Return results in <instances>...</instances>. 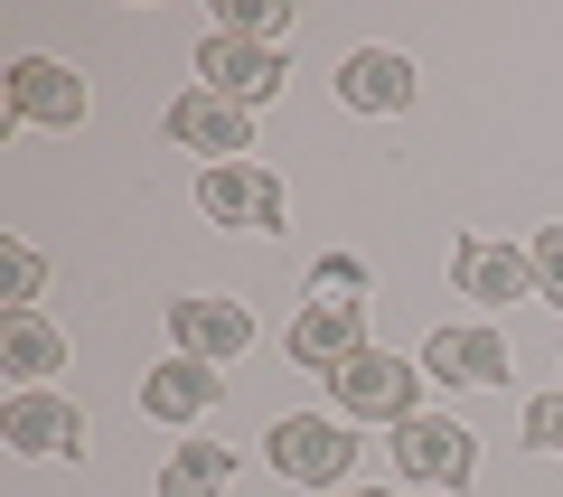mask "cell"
<instances>
[{"mask_svg": "<svg viewBox=\"0 0 563 497\" xmlns=\"http://www.w3.org/2000/svg\"><path fill=\"white\" fill-rule=\"evenodd\" d=\"M38 291H47V254L10 235V244H0V300H10V310H29Z\"/></svg>", "mask_w": 563, "mask_h": 497, "instance_id": "17", "label": "cell"}, {"mask_svg": "<svg viewBox=\"0 0 563 497\" xmlns=\"http://www.w3.org/2000/svg\"><path fill=\"white\" fill-rule=\"evenodd\" d=\"M198 85L254 113V103L282 85V57H273L263 38H235V29H207V38H198Z\"/></svg>", "mask_w": 563, "mask_h": 497, "instance_id": "8", "label": "cell"}, {"mask_svg": "<svg viewBox=\"0 0 563 497\" xmlns=\"http://www.w3.org/2000/svg\"><path fill=\"white\" fill-rule=\"evenodd\" d=\"M395 470H404V488H451L461 497L479 478V441L451 413H413V422H395Z\"/></svg>", "mask_w": 563, "mask_h": 497, "instance_id": "3", "label": "cell"}, {"mask_svg": "<svg viewBox=\"0 0 563 497\" xmlns=\"http://www.w3.org/2000/svg\"><path fill=\"white\" fill-rule=\"evenodd\" d=\"M263 451H273V470L291 488H347V470H357V432L347 422H320V413H282Z\"/></svg>", "mask_w": 563, "mask_h": 497, "instance_id": "2", "label": "cell"}, {"mask_svg": "<svg viewBox=\"0 0 563 497\" xmlns=\"http://www.w3.org/2000/svg\"><path fill=\"white\" fill-rule=\"evenodd\" d=\"M57 366H66L57 319H47V310H0V376L38 385V376H57Z\"/></svg>", "mask_w": 563, "mask_h": 497, "instance_id": "15", "label": "cell"}, {"mask_svg": "<svg viewBox=\"0 0 563 497\" xmlns=\"http://www.w3.org/2000/svg\"><path fill=\"white\" fill-rule=\"evenodd\" d=\"M357 281H366V263H347V254H329V263H320V291H329V300H347Z\"/></svg>", "mask_w": 563, "mask_h": 497, "instance_id": "20", "label": "cell"}, {"mask_svg": "<svg viewBox=\"0 0 563 497\" xmlns=\"http://www.w3.org/2000/svg\"><path fill=\"white\" fill-rule=\"evenodd\" d=\"M235 488V451L225 441H179L161 460V497H225Z\"/></svg>", "mask_w": 563, "mask_h": 497, "instance_id": "16", "label": "cell"}, {"mask_svg": "<svg viewBox=\"0 0 563 497\" xmlns=\"http://www.w3.org/2000/svg\"><path fill=\"white\" fill-rule=\"evenodd\" d=\"M526 441L563 460V395H526Z\"/></svg>", "mask_w": 563, "mask_h": 497, "instance_id": "19", "label": "cell"}, {"mask_svg": "<svg viewBox=\"0 0 563 497\" xmlns=\"http://www.w3.org/2000/svg\"><path fill=\"white\" fill-rule=\"evenodd\" d=\"M282 347H291V366H301V376H339V366L366 347V310H357V300H329V291H320L301 319H291V339H282Z\"/></svg>", "mask_w": 563, "mask_h": 497, "instance_id": "11", "label": "cell"}, {"mask_svg": "<svg viewBox=\"0 0 563 497\" xmlns=\"http://www.w3.org/2000/svg\"><path fill=\"white\" fill-rule=\"evenodd\" d=\"M282 179L273 169H254V159H217V169H198V217L225 225V235H273L282 225Z\"/></svg>", "mask_w": 563, "mask_h": 497, "instance_id": "4", "label": "cell"}, {"mask_svg": "<svg viewBox=\"0 0 563 497\" xmlns=\"http://www.w3.org/2000/svg\"><path fill=\"white\" fill-rule=\"evenodd\" d=\"M169 339L198 366H235L254 347V310L244 300H217V291H188V300H169Z\"/></svg>", "mask_w": 563, "mask_h": 497, "instance_id": "7", "label": "cell"}, {"mask_svg": "<svg viewBox=\"0 0 563 497\" xmlns=\"http://www.w3.org/2000/svg\"><path fill=\"white\" fill-rule=\"evenodd\" d=\"M526 254H536V300H554V310H563V225H536Z\"/></svg>", "mask_w": 563, "mask_h": 497, "instance_id": "18", "label": "cell"}, {"mask_svg": "<svg viewBox=\"0 0 563 497\" xmlns=\"http://www.w3.org/2000/svg\"><path fill=\"white\" fill-rule=\"evenodd\" d=\"M0 441L20 460H76L85 451V413L66 395H47V385H20V395L0 404Z\"/></svg>", "mask_w": 563, "mask_h": 497, "instance_id": "6", "label": "cell"}, {"mask_svg": "<svg viewBox=\"0 0 563 497\" xmlns=\"http://www.w3.org/2000/svg\"><path fill=\"white\" fill-rule=\"evenodd\" d=\"M161 132L179 141V151H207V169H217V159H244V151H254V113H244V103H225V95H207V85L169 103Z\"/></svg>", "mask_w": 563, "mask_h": 497, "instance_id": "10", "label": "cell"}, {"mask_svg": "<svg viewBox=\"0 0 563 497\" xmlns=\"http://www.w3.org/2000/svg\"><path fill=\"white\" fill-rule=\"evenodd\" d=\"M422 376L432 385H507V339L488 319H442L422 339Z\"/></svg>", "mask_w": 563, "mask_h": 497, "instance_id": "9", "label": "cell"}, {"mask_svg": "<svg viewBox=\"0 0 563 497\" xmlns=\"http://www.w3.org/2000/svg\"><path fill=\"white\" fill-rule=\"evenodd\" d=\"M413 57H395V47H357V57L339 66V103L347 113H413Z\"/></svg>", "mask_w": 563, "mask_h": 497, "instance_id": "13", "label": "cell"}, {"mask_svg": "<svg viewBox=\"0 0 563 497\" xmlns=\"http://www.w3.org/2000/svg\"><path fill=\"white\" fill-rule=\"evenodd\" d=\"M451 291L479 300V310H507V300L536 291V254L526 244H498V235H461L451 244Z\"/></svg>", "mask_w": 563, "mask_h": 497, "instance_id": "5", "label": "cell"}, {"mask_svg": "<svg viewBox=\"0 0 563 497\" xmlns=\"http://www.w3.org/2000/svg\"><path fill=\"white\" fill-rule=\"evenodd\" d=\"M422 385H432V376H422L413 357L357 347V357L329 376V404H339V422H385V432H395V422H413V413H422Z\"/></svg>", "mask_w": 563, "mask_h": 497, "instance_id": "1", "label": "cell"}, {"mask_svg": "<svg viewBox=\"0 0 563 497\" xmlns=\"http://www.w3.org/2000/svg\"><path fill=\"white\" fill-rule=\"evenodd\" d=\"M339 497H404V488H339Z\"/></svg>", "mask_w": 563, "mask_h": 497, "instance_id": "21", "label": "cell"}, {"mask_svg": "<svg viewBox=\"0 0 563 497\" xmlns=\"http://www.w3.org/2000/svg\"><path fill=\"white\" fill-rule=\"evenodd\" d=\"M217 395H225V366H198V357H161L151 376H141V413H151V422H179V432Z\"/></svg>", "mask_w": 563, "mask_h": 497, "instance_id": "14", "label": "cell"}, {"mask_svg": "<svg viewBox=\"0 0 563 497\" xmlns=\"http://www.w3.org/2000/svg\"><path fill=\"white\" fill-rule=\"evenodd\" d=\"M85 76L76 66H57V57H20L10 66V122H47V132H76L85 122Z\"/></svg>", "mask_w": 563, "mask_h": 497, "instance_id": "12", "label": "cell"}]
</instances>
